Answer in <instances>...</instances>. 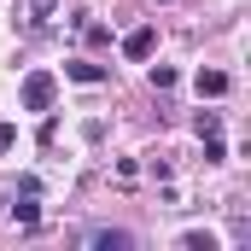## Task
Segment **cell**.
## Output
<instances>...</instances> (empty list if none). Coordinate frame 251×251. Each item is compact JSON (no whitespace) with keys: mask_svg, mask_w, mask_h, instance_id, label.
Here are the masks:
<instances>
[{"mask_svg":"<svg viewBox=\"0 0 251 251\" xmlns=\"http://www.w3.org/2000/svg\"><path fill=\"white\" fill-rule=\"evenodd\" d=\"M24 105H29V111H47V105H53V76H47V70H29V76H24Z\"/></svg>","mask_w":251,"mask_h":251,"instance_id":"cell-1","label":"cell"},{"mask_svg":"<svg viewBox=\"0 0 251 251\" xmlns=\"http://www.w3.org/2000/svg\"><path fill=\"white\" fill-rule=\"evenodd\" d=\"M64 76H70V82H105V64H88V59H76V64H64Z\"/></svg>","mask_w":251,"mask_h":251,"instance_id":"cell-2","label":"cell"},{"mask_svg":"<svg viewBox=\"0 0 251 251\" xmlns=\"http://www.w3.org/2000/svg\"><path fill=\"white\" fill-rule=\"evenodd\" d=\"M199 94L222 100V94H228V76H222V70H199Z\"/></svg>","mask_w":251,"mask_h":251,"instance_id":"cell-3","label":"cell"},{"mask_svg":"<svg viewBox=\"0 0 251 251\" xmlns=\"http://www.w3.org/2000/svg\"><path fill=\"white\" fill-rule=\"evenodd\" d=\"M12 216H18L24 228H35V222H41V204H35V193H24V199L12 204Z\"/></svg>","mask_w":251,"mask_h":251,"instance_id":"cell-4","label":"cell"},{"mask_svg":"<svg viewBox=\"0 0 251 251\" xmlns=\"http://www.w3.org/2000/svg\"><path fill=\"white\" fill-rule=\"evenodd\" d=\"M123 53H128V59H146V53H152V29H128Z\"/></svg>","mask_w":251,"mask_h":251,"instance_id":"cell-5","label":"cell"},{"mask_svg":"<svg viewBox=\"0 0 251 251\" xmlns=\"http://www.w3.org/2000/svg\"><path fill=\"white\" fill-rule=\"evenodd\" d=\"M88 246H134V240H128L123 228H94V234H88Z\"/></svg>","mask_w":251,"mask_h":251,"instance_id":"cell-6","label":"cell"},{"mask_svg":"<svg viewBox=\"0 0 251 251\" xmlns=\"http://www.w3.org/2000/svg\"><path fill=\"white\" fill-rule=\"evenodd\" d=\"M193 128H199V140H210V134H222V117H216V111H199Z\"/></svg>","mask_w":251,"mask_h":251,"instance_id":"cell-7","label":"cell"},{"mask_svg":"<svg viewBox=\"0 0 251 251\" xmlns=\"http://www.w3.org/2000/svg\"><path fill=\"white\" fill-rule=\"evenodd\" d=\"M53 6H59V0H29V29H41V24L53 18Z\"/></svg>","mask_w":251,"mask_h":251,"instance_id":"cell-8","label":"cell"},{"mask_svg":"<svg viewBox=\"0 0 251 251\" xmlns=\"http://www.w3.org/2000/svg\"><path fill=\"white\" fill-rule=\"evenodd\" d=\"M152 88H176V70L170 64H152Z\"/></svg>","mask_w":251,"mask_h":251,"instance_id":"cell-9","label":"cell"},{"mask_svg":"<svg viewBox=\"0 0 251 251\" xmlns=\"http://www.w3.org/2000/svg\"><path fill=\"white\" fill-rule=\"evenodd\" d=\"M181 246H187V251H216V240H210V234H187Z\"/></svg>","mask_w":251,"mask_h":251,"instance_id":"cell-10","label":"cell"},{"mask_svg":"<svg viewBox=\"0 0 251 251\" xmlns=\"http://www.w3.org/2000/svg\"><path fill=\"white\" fill-rule=\"evenodd\" d=\"M6 146H12V128H6V123H0V152H6Z\"/></svg>","mask_w":251,"mask_h":251,"instance_id":"cell-11","label":"cell"}]
</instances>
